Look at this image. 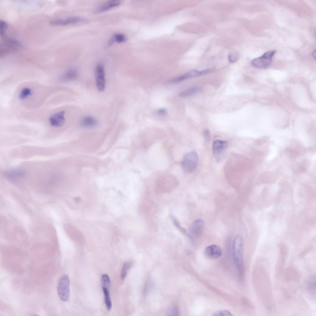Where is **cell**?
<instances>
[{
    "instance_id": "obj_30",
    "label": "cell",
    "mask_w": 316,
    "mask_h": 316,
    "mask_svg": "<svg viewBox=\"0 0 316 316\" xmlns=\"http://www.w3.org/2000/svg\"><path fill=\"white\" fill-rule=\"evenodd\" d=\"M170 315L177 316L179 315V311L177 308L176 307H173L170 312Z\"/></svg>"
},
{
    "instance_id": "obj_8",
    "label": "cell",
    "mask_w": 316,
    "mask_h": 316,
    "mask_svg": "<svg viewBox=\"0 0 316 316\" xmlns=\"http://www.w3.org/2000/svg\"><path fill=\"white\" fill-rule=\"evenodd\" d=\"M86 20L77 16H73L64 19H56L51 21L49 24L53 26H64L71 24L84 23Z\"/></svg>"
},
{
    "instance_id": "obj_10",
    "label": "cell",
    "mask_w": 316,
    "mask_h": 316,
    "mask_svg": "<svg viewBox=\"0 0 316 316\" xmlns=\"http://www.w3.org/2000/svg\"><path fill=\"white\" fill-rule=\"evenodd\" d=\"M204 226V223L201 219H197L192 224L190 231L193 236L198 237L200 236L203 233Z\"/></svg>"
},
{
    "instance_id": "obj_31",
    "label": "cell",
    "mask_w": 316,
    "mask_h": 316,
    "mask_svg": "<svg viewBox=\"0 0 316 316\" xmlns=\"http://www.w3.org/2000/svg\"><path fill=\"white\" fill-rule=\"evenodd\" d=\"M203 135L206 139H209L210 138V133L208 130L206 129L204 131Z\"/></svg>"
},
{
    "instance_id": "obj_18",
    "label": "cell",
    "mask_w": 316,
    "mask_h": 316,
    "mask_svg": "<svg viewBox=\"0 0 316 316\" xmlns=\"http://www.w3.org/2000/svg\"><path fill=\"white\" fill-rule=\"evenodd\" d=\"M77 76V72L74 69H70L64 73L61 77L64 81H69L74 80Z\"/></svg>"
},
{
    "instance_id": "obj_9",
    "label": "cell",
    "mask_w": 316,
    "mask_h": 316,
    "mask_svg": "<svg viewBox=\"0 0 316 316\" xmlns=\"http://www.w3.org/2000/svg\"><path fill=\"white\" fill-rule=\"evenodd\" d=\"M204 254L208 259H215L220 257L222 254V251L218 246L213 244L208 246L205 248Z\"/></svg>"
},
{
    "instance_id": "obj_25",
    "label": "cell",
    "mask_w": 316,
    "mask_h": 316,
    "mask_svg": "<svg viewBox=\"0 0 316 316\" xmlns=\"http://www.w3.org/2000/svg\"><path fill=\"white\" fill-rule=\"evenodd\" d=\"M103 287L108 289L110 284V280L108 275L104 274L102 276Z\"/></svg>"
},
{
    "instance_id": "obj_26",
    "label": "cell",
    "mask_w": 316,
    "mask_h": 316,
    "mask_svg": "<svg viewBox=\"0 0 316 316\" xmlns=\"http://www.w3.org/2000/svg\"><path fill=\"white\" fill-rule=\"evenodd\" d=\"M213 316H231L233 315L230 312L225 310H220L215 312Z\"/></svg>"
},
{
    "instance_id": "obj_19",
    "label": "cell",
    "mask_w": 316,
    "mask_h": 316,
    "mask_svg": "<svg viewBox=\"0 0 316 316\" xmlns=\"http://www.w3.org/2000/svg\"><path fill=\"white\" fill-rule=\"evenodd\" d=\"M126 40V37L124 35L120 33H116L109 40L108 45L110 46L115 43H121L124 42Z\"/></svg>"
},
{
    "instance_id": "obj_27",
    "label": "cell",
    "mask_w": 316,
    "mask_h": 316,
    "mask_svg": "<svg viewBox=\"0 0 316 316\" xmlns=\"http://www.w3.org/2000/svg\"><path fill=\"white\" fill-rule=\"evenodd\" d=\"M8 27L7 23L5 21L1 20L0 21V32L1 35H3Z\"/></svg>"
},
{
    "instance_id": "obj_12",
    "label": "cell",
    "mask_w": 316,
    "mask_h": 316,
    "mask_svg": "<svg viewBox=\"0 0 316 316\" xmlns=\"http://www.w3.org/2000/svg\"><path fill=\"white\" fill-rule=\"evenodd\" d=\"M202 75H203L202 71H198L196 70H193L182 76L170 79L168 80V82L170 83H176L187 79Z\"/></svg>"
},
{
    "instance_id": "obj_17",
    "label": "cell",
    "mask_w": 316,
    "mask_h": 316,
    "mask_svg": "<svg viewBox=\"0 0 316 316\" xmlns=\"http://www.w3.org/2000/svg\"><path fill=\"white\" fill-rule=\"evenodd\" d=\"M81 123L84 127H92L97 125V121L94 117L87 116L82 118L81 121Z\"/></svg>"
},
{
    "instance_id": "obj_7",
    "label": "cell",
    "mask_w": 316,
    "mask_h": 316,
    "mask_svg": "<svg viewBox=\"0 0 316 316\" xmlns=\"http://www.w3.org/2000/svg\"><path fill=\"white\" fill-rule=\"evenodd\" d=\"M21 46L20 43L17 40L12 39H5L2 45H1L0 55L8 53L10 52L18 49Z\"/></svg>"
},
{
    "instance_id": "obj_6",
    "label": "cell",
    "mask_w": 316,
    "mask_h": 316,
    "mask_svg": "<svg viewBox=\"0 0 316 316\" xmlns=\"http://www.w3.org/2000/svg\"><path fill=\"white\" fill-rule=\"evenodd\" d=\"M95 73L97 89L100 91H102L105 88V79L104 69L102 65L99 64L97 65Z\"/></svg>"
},
{
    "instance_id": "obj_3",
    "label": "cell",
    "mask_w": 316,
    "mask_h": 316,
    "mask_svg": "<svg viewBox=\"0 0 316 316\" xmlns=\"http://www.w3.org/2000/svg\"><path fill=\"white\" fill-rule=\"evenodd\" d=\"M198 162V156L196 152H188L185 155L182 161V168L186 173H191L196 168Z\"/></svg>"
},
{
    "instance_id": "obj_20",
    "label": "cell",
    "mask_w": 316,
    "mask_h": 316,
    "mask_svg": "<svg viewBox=\"0 0 316 316\" xmlns=\"http://www.w3.org/2000/svg\"><path fill=\"white\" fill-rule=\"evenodd\" d=\"M199 91V89L196 86H193L180 93L179 96L181 97H186L194 95Z\"/></svg>"
},
{
    "instance_id": "obj_11",
    "label": "cell",
    "mask_w": 316,
    "mask_h": 316,
    "mask_svg": "<svg viewBox=\"0 0 316 316\" xmlns=\"http://www.w3.org/2000/svg\"><path fill=\"white\" fill-rule=\"evenodd\" d=\"M65 111H61L56 113L49 118V122L52 126L59 127L62 126L65 122Z\"/></svg>"
},
{
    "instance_id": "obj_14",
    "label": "cell",
    "mask_w": 316,
    "mask_h": 316,
    "mask_svg": "<svg viewBox=\"0 0 316 316\" xmlns=\"http://www.w3.org/2000/svg\"><path fill=\"white\" fill-rule=\"evenodd\" d=\"M121 1L117 0H111L106 1L100 6L97 10L98 12L106 11L112 8L117 7L121 4Z\"/></svg>"
},
{
    "instance_id": "obj_23",
    "label": "cell",
    "mask_w": 316,
    "mask_h": 316,
    "mask_svg": "<svg viewBox=\"0 0 316 316\" xmlns=\"http://www.w3.org/2000/svg\"><path fill=\"white\" fill-rule=\"evenodd\" d=\"M132 264L131 262H127L124 264L121 273V278L122 280L125 278L128 271L131 267Z\"/></svg>"
},
{
    "instance_id": "obj_32",
    "label": "cell",
    "mask_w": 316,
    "mask_h": 316,
    "mask_svg": "<svg viewBox=\"0 0 316 316\" xmlns=\"http://www.w3.org/2000/svg\"><path fill=\"white\" fill-rule=\"evenodd\" d=\"M74 199L75 201L76 202H80V198L79 197H77L75 198V199Z\"/></svg>"
},
{
    "instance_id": "obj_33",
    "label": "cell",
    "mask_w": 316,
    "mask_h": 316,
    "mask_svg": "<svg viewBox=\"0 0 316 316\" xmlns=\"http://www.w3.org/2000/svg\"><path fill=\"white\" fill-rule=\"evenodd\" d=\"M315 54H316V53H315V50L313 52V53H312V55H313V57H314L315 59V56H316Z\"/></svg>"
},
{
    "instance_id": "obj_24",
    "label": "cell",
    "mask_w": 316,
    "mask_h": 316,
    "mask_svg": "<svg viewBox=\"0 0 316 316\" xmlns=\"http://www.w3.org/2000/svg\"><path fill=\"white\" fill-rule=\"evenodd\" d=\"M308 283V289L311 293L315 292V279L314 278L311 279Z\"/></svg>"
},
{
    "instance_id": "obj_21",
    "label": "cell",
    "mask_w": 316,
    "mask_h": 316,
    "mask_svg": "<svg viewBox=\"0 0 316 316\" xmlns=\"http://www.w3.org/2000/svg\"><path fill=\"white\" fill-rule=\"evenodd\" d=\"M104 293L105 302L107 310L110 311L112 307V303L110 298L109 291L108 288L102 287Z\"/></svg>"
},
{
    "instance_id": "obj_4",
    "label": "cell",
    "mask_w": 316,
    "mask_h": 316,
    "mask_svg": "<svg viewBox=\"0 0 316 316\" xmlns=\"http://www.w3.org/2000/svg\"><path fill=\"white\" fill-rule=\"evenodd\" d=\"M57 293L60 299L63 301H67L69 297V281L68 275H63L59 281Z\"/></svg>"
},
{
    "instance_id": "obj_5",
    "label": "cell",
    "mask_w": 316,
    "mask_h": 316,
    "mask_svg": "<svg viewBox=\"0 0 316 316\" xmlns=\"http://www.w3.org/2000/svg\"><path fill=\"white\" fill-rule=\"evenodd\" d=\"M276 52L274 50H270L266 52L261 56L254 59L252 62V65L259 68L267 67L271 64L272 58Z\"/></svg>"
},
{
    "instance_id": "obj_16",
    "label": "cell",
    "mask_w": 316,
    "mask_h": 316,
    "mask_svg": "<svg viewBox=\"0 0 316 316\" xmlns=\"http://www.w3.org/2000/svg\"><path fill=\"white\" fill-rule=\"evenodd\" d=\"M71 233L73 239L77 241H83L85 239L82 233L77 228L73 226L70 227Z\"/></svg>"
},
{
    "instance_id": "obj_29",
    "label": "cell",
    "mask_w": 316,
    "mask_h": 316,
    "mask_svg": "<svg viewBox=\"0 0 316 316\" xmlns=\"http://www.w3.org/2000/svg\"><path fill=\"white\" fill-rule=\"evenodd\" d=\"M157 114L161 116H163L166 115L167 114L166 110L164 108H161L157 111Z\"/></svg>"
},
{
    "instance_id": "obj_28",
    "label": "cell",
    "mask_w": 316,
    "mask_h": 316,
    "mask_svg": "<svg viewBox=\"0 0 316 316\" xmlns=\"http://www.w3.org/2000/svg\"><path fill=\"white\" fill-rule=\"evenodd\" d=\"M237 55L234 52H231L228 56V59L229 61L231 63L235 62L237 59Z\"/></svg>"
},
{
    "instance_id": "obj_13",
    "label": "cell",
    "mask_w": 316,
    "mask_h": 316,
    "mask_svg": "<svg viewBox=\"0 0 316 316\" xmlns=\"http://www.w3.org/2000/svg\"><path fill=\"white\" fill-rule=\"evenodd\" d=\"M227 143L225 140L217 139L213 143L212 149L214 155L217 156L221 153L227 147Z\"/></svg>"
},
{
    "instance_id": "obj_2",
    "label": "cell",
    "mask_w": 316,
    "mask_h": 316,
    "mask_svg": "<svg viewBox=\"0 0 316 316\" xmlns=\"http://www.w3.org/2000/svg\"><path fill=\"white\" fill-rule=\"evenodd\" d=\"M233 256L237 267L240 269L242 265L243 239L242 236L237 235L234 238L233 243Z\"/></svg>"
},
{
    "instance_id": "obj_15",
    "label": "cell",
    "mask_w": 316,
    "mask_h": 316,
    "mask_svg": "<svg viewBox=\"0 0 316 316\" xmlns=\"http://www.w3.org/2000/svg\"><path fill=\"white\" fill-rule=\"evenodd\" d=\"M298 278V272L293 267H290L287 268L284 276V279L287 281L296 280Z\"/></svg>"
},
{
    "instance_id": "obj_1",
    "label": "cell",
    "mask_w": 316,
    "mask_h": 316,
    "mask_svg": "<svg viewBox=\"0 0 316 316\" xmlns=\"http://www.w3.org/2000/svg\"><path fill=\"white\" fill-rule=\"evenodd\" d=\"M178 183L177 179L173 175L166 174L158 177L156 181L157 189L162 191H168L173 189Z\"/></svg>"
},
{
    "instance_id": "obj_22",
    "label": "cell",
    "mask_w": 316,
    "mask_h": 316,
    "mask_svg": "<svg viewBox=\"0 0 316 316\" xmlns=\"http://www.w3.org/2000/svg\"><path fill=\"white\" fill-rule=\"evenodd\" d=\"M32 94V91L28 87L23 88L20 92L19 97L20 99L23 100L28 97Z\"/></svg>"
}]
</instances>
